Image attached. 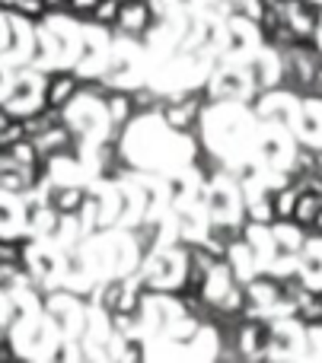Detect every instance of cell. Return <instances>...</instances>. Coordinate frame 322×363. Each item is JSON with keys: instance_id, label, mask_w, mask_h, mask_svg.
I'll return each instance as SVG.
<instances>
[{"instance_id": "obj_4", "label": "cell", "mask_w": 322, "mask_h": 363, "mask_svg": "<svg viewBox=\"0 0 322 363\" xmlns=\"http://www.w3.org/2000/svg\"><path fill=\"white\" fill-rule=\"evenodd\" d=\"M131 108H134V102L128 99V96H115V99L109 102V112H112L115 121H125L128 115H131Z\"/></svg>"}, {"instance_id": "obj_1", "label": "cell", "mask_w": 322, "mask_h": 363, "mask_svg": "<svg viewBox=\"0 0 322 363\" xmlns=\"http://www.w3.org/2000/svg\"><path fill=\"white\" fill-rule=\"evenodd\" d=\"M147 23H150V10H147V4H140V0H125V4H121L118 26L125 32H144Z\"/></svg>"}, {"instance_id": "obj_2", "label": "cell", "mask_w": 322, "mask_h": 363, "mask_svg": "<svg viewBox=\"0 0 322 363\" xmlns=\"http://www.w3.org/2000/svg\"><path fill=\"white\" fill-rule=\"evenodd\" d=\"M74 93H77V80H74V77H70V74H57V77H51V83L45 86V102H48V108H61Z\"/></svg>"}, {"instance_id": "obj_5", "label": "cell", "mask_w": 322, "mask_h": 363, "mask_svg": "<svg viewBox=\"0 0 322 363\" xmlns=\"http://www.w3.org/2000/svg\"><path fill=\"white\" fill-rule=\"evenodd\" d=\"M45 6H70V0H45Z\"/></svg>"}, {"instance_id": "obj_3", "label": "cell", "mask_w": 322, "mask_h": 363, "mask_svg": "<svg viewBox=\"0 0 322 363\" xmlns=\"http://www.w3.org/2000/svg\"><path fill=\"white\" fill-rule=\"evenodd\" d=\"M118 13H121V0H99L93 10V19L109 26V23H118Z\"/></svg>"}]
</instances>
